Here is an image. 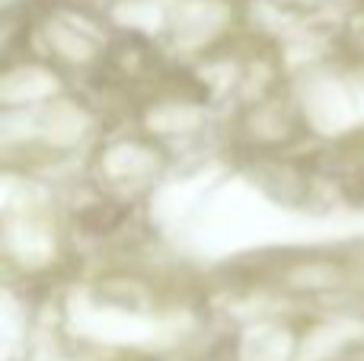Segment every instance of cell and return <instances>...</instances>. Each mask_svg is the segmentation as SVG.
Here are the masks:
<instances>
[]
</instances>
